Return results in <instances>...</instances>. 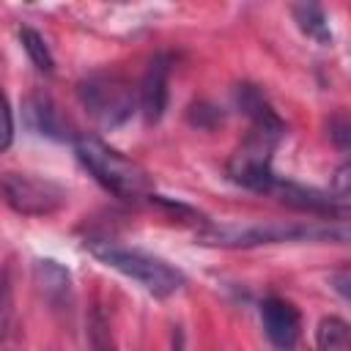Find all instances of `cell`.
<instances>
[{
  "instance_id": "cell-4",
  "label": "cell",
  "mask_w": 351,
  "mask_h": 351,
  "mask_svg": "<svg viewBox=\"0 0 351 351\" xmlns=\"http://www.w3.org/2000/svg\"><path fill=\"white\" fill-rule=\"evenodd\" d=\"M85 247L90 250V255L96 261H101L104 266L115 269L118 274L134 280L156 299H167L186 285V277L181 269H176L165 258L151 255L145 250L126 247V244H118L110 239H90V241H85Z\"/></svg>"
},
{
  "instance_id": "cell-10",
  "label": "cell",
  "mask_w": 351,
  "mask_h": 351,
  "mask_svg": "<svg viewBox=\"0 0 351 351\" xmlns=\"http://www.w3.org/2000/svg\"><path fill=\"white\" fill-rule=\"evenodd\" d=\"M33 277L49 304L63 307L71 302V271L63 263H58L55 258H36Z\"/></svg>"
},
{
  "instance_id": "cell-7",
  "label": "cell",
  "mask_w": 351,
  "mask_h": 351,
  "mask_svg": "<svg viewBox=\"0 0 351 351\" xmlns=\"http://www.w3.org/2000/svg\"><path fill=\"white\" fill-rule=\"evenodd\" d=\"M261 324H263V332H266L269 343L277 351H296L299 348L302 315L291 302H285L280 296L263 299L261 302Z\"/></svg>"
},
{
  "instance_id": "cell-14",
  "label": "cell",
  "mask_w": 351,
  "mask_h": 351,
  "mask_svg": "<svg viewBox=\"0 0 351 351\" xmlns=\"http://www.w3.org/2000/svg\"><path fill=\"white\" fill-rule=\"evenodd\" d=\"M19 44H22V49L27 52L30 63L38 71H44V74H52L55 71V58H52L47 41L41 38V33H36L33 27H19Z\"/></svg>"
},
{
  "instance_id": "cell-19",
  "label": "cell",
  "mask_w": 351,
  "mask_h": 351,
  "mask_svg": "<svg viewBox=\"0 0 351 351\" xmlns=\"http://www.w3.org/2000/svg\"><path fill=\"white\" fill-rule=\"evenodd\" d=\"M329 129H332L329 134L335 137V143H337V145L346 151V148H348V121H346L343 115H337V118L329 123Z\"/></svg>"
},
{
  "instance_id": "cell-12",
  "label": "cell",
  "mask_w": 351,
  "mask_h": 351,
  "mask_svg": "<svg viewBox=\"0 0 351 351\" xmlns=\"http://www.w3.org/2000/svg\"><path fill=\"white\" fill-rule=\"evenodd\" d=\"M293 19H296L299 30L304 36H310L313 41H318L324 47L332 44V27H329V19H326V14H324L321 5H315V3H299V5H293Z\"/></svg>"
},
{
  "instance_id": "cell-8",
  "label": "cell",
  "mask_w": 351,
  "mask_h": 351,
  "mask_svg": "<svg viewBox=\"0 0 351 351\" xmlns=\"http://www.w3.org/2000/svg\"><path fill=\"white\" fill-rule=\"evenodd\" d=\"M269 195H274L280 203L296 208V211H304V214H313V217H332V219H340L343 222V214H346V203L337 200L335 195H326L321 189H313V186H304V184H293V181H282L277 176V181L271 184Z\"/></svg>"
},
{
  "instance_id": "cell-15",
  "label": "cell",
  "mask_w": 351,
  "mask_h": 351,
  "mask_svg": "<svg viewBox=\"0 0 351 351\" xmlns=\"http://www.w3.org/2000/svg\"><path fill=\"white\" fill-rule=\"evenodd\" d=\"M88 343H90V351H115L110 321L101 307H93V313L88 318Z\"/></svg>"
},
{
  "instance_id": "cell-2",
  "label": "cell",
  "mask_w": 351,
  "mask_h": 351,
  "mask_svg": "<svg viewBox=\"0 0 351 351\" xmlns=\"http://www.w3.org/2000/svg\"><path fill=\"white\" fill-rule=\"evenodd\" d=\"M197 244L225 247V250H250L261 244H282V241H346V222H285V219H263V222H228V225H206L195 233Z\"/></svg>"
},
{
  "instance_id": "cell-18",
  "label": "cell",
  "mask_w": 351,
  "mask_h": 351,
  "mask_svg": "<svg viewBox=\"0 0 351 351\" xmlns=\"http://www.w3.org/2000/svg\"><path fill=\"white\" fill-rule=\"evenodd\" d=\"M8 315H11V293L5 277L0 280V337L8 332Z\"/></svg>"
},
{
  "instance_id": "cell-9",
  "label": "cell",
  "mask_w": 351,
  "mask_h": 351,
  "mask_svg": "<svg viewBox=\"0 0 351 351\" xmlns=\"http://www.w3.org/2000/svg\"><path fill=\"white\" fill-rule=\"evenodd\" d=\"M170 63L173 58L170 55H154V60L148 63L145 69V77L140 82V107H143V115L148 123H156L162 115H165V107H167V82H170Z\"/></svg>"
},
{
  "instance_id": "cell-16",
  "label": "cell",
  "mask_w": 351,
  "mask_h": 351,
  "mask_svg": "<svg viewBox=\"0 0 351 351\" xmlns=\"http://www.w3.org/2000/svg\"><path fill=\"white\" fill-rule=\"evenodd\" d=\"M11 140H14V115H11L5 93L0 90V151H5Z\"/></svg>"
},
{
  "instance_id": "cell-13",
  "label": "cell",
  "mask_w": 351,
  "mask_h": 351,
  "mask_svg": "<svg viewBox=\"0 0 351 351\" xmlns=\"http://www.w3.org/2000/svg\"><path fill=\"white\" fill-rule=\"evenodd\" d=\"M348 324L337 315L321 318L315 329V346L318 351H348Z\"/></svg>"
},
{
  "instance_id": "cell-5",
  "label": "cell",
  "mask_w": 351,
  "mask_h": 351,
  "mask_svg": "<svg viewBox=\"0 0 351 351\" xmlns=\"http://www.w3.org/2000/svg\"><path fill=\"white\" fill-rule=\"evenodd\" d=\"M77 99L82 110L101 126V129H118L126 123L137 107L134 88L121 77L110 71H96L80 80Z\"/></svg>"
},
{
  "instance_id": "cell-6",
  "label": "cell",
  "mask_w": 351,
  "mask_h": 351,
  "mask_svg": "<svg viewBox=\"0 0 351 351\" xmlns=\"http://www.w3.org/2000/svg\"><path fill=\"white\" fill-rule=\"evenodd\" d=\"M0 189L5 195V203L25 217H47L66 206V189L44 176L3 173Z\"/></svg>"
},
{
  "instance_id": "cell-3",
  "label": "cell",
  "mask_w": 351,
  "mask_h": 351,
  "mask_svg": "<svg viewBox=\"0 0 351 351\" xmlns=\"http://www.w3.org/2000/svg\"><path fill=\"white\" fill-rule=\"evenodd\" d=\"M74 154L80 159V165L115 197L126 200V203H143L151 200L154 186L148 173L132 162L129 156H123L121 151L110 148L104 140L99 137H77L74 140Z\"/></svg>"
},
{
  "instance_id": "cell-11",
  "label": "cell",
  "mask_w": 351,
  "mask_h": 351,
  "mask_svg": "<svg viewBox=\"0 0 351 351\" xmlns=\"http://www.w3.org/2000/svg\"><path fill=\"white\" fill-rule=\"evenodd\" d=\"M25 118H27V126L41 137H52V140L69 137V132H66L69 126H66L63 115L47 96H30L25 101Z\"/></svg>"
},
{
  "instance_id": "cell-17",
  "label": "cell",
  "mask_w": 351,
  "mask_h": 351,
  "mask_svg": "<svg viewBox=\"0 0 351 351\" xmlns=\"http://www.w3.org/2000/svg\"><path fill=\"white\" fill-rule=\"evenodd\" d=\"M351 176H348V165H340L337 167V173H335V178H332V195L337 197V200H348V189H351Z\"/></svg>"
},
{
  "instance_id": "cell-1",
  "label": "cell",
  "mask_w": 351,
  "mask_h": 351,
  "mask_svg": "<svg viewBox=\"0 0 351 351\" xmlns=\"http://www.w3.org/2000/svg\"><path fill=\"white\" fill-rule=\"evenodd\" d=\"M236 104L250 118V134L230 154L228 178L244 189L269 195L271 184L277 181L271 170V156L285 137V121L271 110V104L263 99V93L255 85H239Z\"/></svg>"
},
{
  "instance_id": "cell-20",
  "label": "cell",
  "mask_w": 351,
  "mask_h": 351,
  "mask_svg": "<svg viewBox=\"0 0 351 351\" xmlns=\"http://www.w3.org/2000/svg\"><path fill=\"white\" fill-rule=\"evenodd\" d=\"M335 282H337L335 288H337L343 296H348V271H346V269H343L340 274H335Z\"/></svg>"
}]
</instances>
